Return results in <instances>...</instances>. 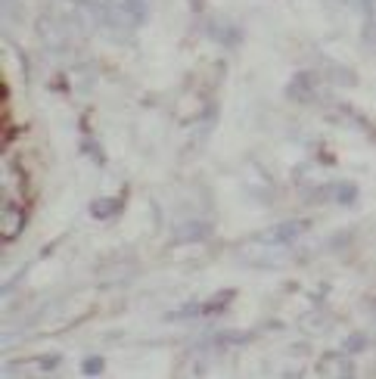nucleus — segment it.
<instances>
[{"label": "nucleus", "instance_id": "obj_6", "mask_svg": "<svg viewBox=\"0 0 376 379\" xmlns=\"http://www.w3.org/2000/svg\"><path fill=\"white\" fill-rule=\"evenodd\" d=\"M336 202H342V205H355V202H357V187H355V184H339V187H336Z\"/></svg>", "mask_w": 376, "mask_h": 379}, {"label": "nucleus", "instance_id": "obj_7", "mask_svg": "<svg viewBox=\"0 0 376 379\" xmlns=\"http://www.w3.org/2000/svg\"><path fill=\"white\" fill-rule=\"evenodd\" d=\"M81 373H88V376L103 373V358H88V360L81 364Z\"/></svg>", "mask_w": 376, "mask_h": 379}, {"label": "nucleus", "instance_id": "obj_3", "mask_svg": "<svg viewBox=\"0 0 376 379\" xmlns=\"http://www.w3.org/2000/svg\"><path fill=\"white\" fill-rule=\"evenodd\" d=\"M22 227V212H16L10 202H4V221H0V230H4L6 239H13L16 234H19Z\"/></svg>", "mask_w": 376, "mask_h": 379}, {"label": "nucleus", "instance_id": "obj_9", "mask_svg": "<svg viewBox=\"0 0 376 379\" xmlns=\"http://www.w3.org/2000/svg\"><path fill=\"white\" fill-rule=\"evenodd\" d=\"M127 6H131L134 19H140V16H143V10H147V4H140V0H127Z\"/></svg>", "mask_w": 376, "mask_h": 379}, {"label": "nucleus", "instance_id": "obj_8", "mask_svg": "<svg viewBox=\"0 0 376 379\" xmlns=\"http://www.w3.org/2000/svg\"><path fill=\"white\" fill-rule=\"evenodd\" d=\"M205 234H209L205 224H190V227H184V239H202Z\"/></svg>", "mask_w": 376, "mask_h": 379}, {"label": "nucleus", "instance_id": "obj_4", "mask_svg": "<svg viewBox=\"0 0 376 379\" xmlns=\"http://www.w3.org/2000/svg\"><path fill=\"white\" fill-rule=\"evenodd\" d=\"M118 199H93L90 202V214L93 218H100V221H106V218H113V214H118Z\"/></svg>", "mask_w": 376, "mask_h": 379}, {"label": "nucleus", "instance_id": "obj_2", "mask_svg": "<svg viewBox=\"0 0 376 379\" xmlns=\"http://www.w3.org/2000/svg\"><path fill=\"white\" fill-rule=\"evenodd\" d=\"M311 81H318L311 72H298L293 84H289V97H296V100H308L314 93V84Z\"/></svg>", "mask_w": 376, "mask_h": 379}, {"label": "nucleus", "instance_id": "obj_5", "mask_svg": "<svg viewBox=\"0 0 376 379\" xmlns=\"http://www.w3.org/2000/svg\"><path fill=\"white\" fill-rule=\"evenodd\" d=\"M342 351H345V355H361V351H367V333H352L342 342Z\"/></svg>", "mask_w": 376, "mask_h": 379}, {"label": "nucleus", "instance_id": "obj_1", "mask_svg": "<svg viewBox=\"0 0 376 379\" xmlns=\"http://www.w3.org/2000/svg\"><path fill=\"white\" fill-rule=\"evenodd\" d=\"M302 230H308V221H286V224H277V227H271L268 234L261 237L264 246H286L293 243L296 237H302Z\"/></svg>", "mask_w": 376, "mask_h": 379}]
</instances>
